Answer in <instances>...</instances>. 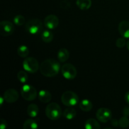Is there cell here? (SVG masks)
<instances>
[{
    "label": "cell",
    "instance_id": "obj_30",
    "mask_svg": "<svg viewBox=\"0 0 129 129\" xmlns=\"http://www.w3.org/2000/svg\"><path fill=\"white\" fill-rule=\"evenodd\" d=\"M123 116H126V117H128L129 116V107H125L123 110Z\"/></svg>",
    "mask_w": 129,
    "mask_h": 129
},
{
    "label": "cell",
    "instance_id": "obj_22",
    "mask_svg": "<svg viewBox=\"0 0 129 129\" xmlns=\"http://www.w3.org/2000/svg\"><path fill=\"white\" fill-rule=\"evenodd\" d=\"M38 123L33 119H27L24 122L23 128V129H37L38 128Z\"/></svg>",
    "mask_w": 129,
    "mask_h": 129
},
{
    "label": "cell",
    "instance_id": "obj_25",
    "mask_svg": "<svg viewBox=\"0 0 129 129\" xmlns=\"http://www.w3.org/2000/svg\"><path fill=\"white\" fill-rule=\"evenodd\" d=\"M118 124L119 126L122 128H126L129 126V119L128 117L123 116L121 117L120 120H118Z\"/></svg>",
    "mask_w": 129,
    "mask_h": 129
},
{
    "label": "cell",
    "instance_id": "obj_20",
    "mask_svg": "<svg viewBox=\"0 0 129 129\" xmlns=\"http://www.w3.org/2000/svg\"><path fill=\"white\" fill-rule=\"evenodd\" d=\"M42 40L45 43L51 42L54 39V34L51 31L49 30H45L42 31L41 34Z\"/></svg>",
    "mask_w": 129,
    "mask_h": 129
},
{
    "label": "cell",
    "instance_id": "obj_10",
    "mask_svg": "<svg viewBox=\"0 0 129 129\" xmlns=\"http://www.w3.org/2000/svg\"><path fill=\"white\" fill-rule=\"evenodd\" d=\"M59 23V18L54 15H49L44 19V24L49 30H54L56 28Z\"/></svg>",
    "mask_w": 129,
    "mask_h": 129
},
{
    "label": "cell",
    "instance_id": "obj_16",
    "mask_svg": "<svg viewBox=\"0 0 129 129\" xmlns=\"http://www.w3.org/2000/svg\"><path fill=\"white\" fill-rule=\"evenodd\" d=\"M26 112H27V114L29 117H31V118L36 117L39 113V107L34 103L29 105L28 107H27Z\"/></svg>",
    "mask_w": 129,
    "mask_h": 129
},
{
    "label": "cell",
    "instance_id": "obj_31",
    "mask_svg": "<svg viewBox=\"0 0 129 129\" xmlns=\"http://www.w3.org/2000/svg\"><path fill=\"white\" fill-rule=\"evenodd\" d=\"M125 100L126 103L129 105V91L127 92L125 95Z\"/></svg>",
    "mask_w": 129,
    "mask_h": 129
},
{
    "label": "cell",
    "instance_id": "obj_3",
    "mask_svg": "<svg viewBox=\"0 0 129 129\" xmlns=\"http://www.w3.org/2000/svg\"><path fill=\"white\" fill-rule=\"evenodd\" d=\"M25 28L26 31L29 34L31 35H37L42 30L43 23L39 19H31L25 23Z\"/></svg>",
    "mask_w": 129,
    "mask_h": 129
},
{
    "label": "cell",
    "instance_id": "obj_6",
    "mask_svg": "<svg viewBox=\"0 0 129 129\" xmlns=\"http://www.w3.org/2000/svg\"><path fill=\"white\" fill-rule=\"evenodd\" d=\"M21 95L26 101H34L37 96L36 89L33 86L24 84L21 89Z\"/></svg>",
    "mask_w": 129,
    "mask_h": 129
},
{
    "label": "cell",
    "instance_id": "obj_32",
    "mask_svg": "<svg viewBox=\"0 0 129 129\" xmlns=\"http://www.w3.org/2000/svg\"><path fill=\"white\" fill-rule=\"evenodd\" d=\"M126 45H127V49H128V50H129V40L127 42V44H126Z\"/></svg>",
    "mask_w": 129,
    "mask_h": 129
},
{
    "label": "cell",
    "instance_id": "obj_15",
    "mask_svg": "<svg viewBox=\"0 0 129 129\" xmlns=\"http://www.w3.org/2000/svg\"><path fill=\"white\" fill-rule=\"evenodd\" d=\"M84 128L86 129H100V125L94 118H89L85 122Z\"/></svg>",
    "mask_w": 129,
    "mask_h": 129
},
{
    "label": "cell",
    "instance_id": "obj_26",
    "mask_svg": "<svg viewBox=\"0 0 129 129\" xmlns=\"http://www.w3.org/2000/svg\"><path fill=\"white\" fill-rule=\"evenodd\" d=\"M126 44H127L126 40L125 39V38L123 37H122L118 38L117 39V40H116L115 45L118 48H123Z\"/></svg>",
    "mask_w": 129,
    "mask_h": 129
},
{
    "label": "cell",
    "instance_id": "obj_14",
    "mask_svg": "<svg viewBox=\"0 0 129 129\" xmlns=\"http://www.w3.org/2000/svg\"><path fill=\"white\" fill-rule=\"evenodd\" d=\"M69 52L65 48H62L57 52V59L60 62H65L69 58Z\"/></svg>",
    "mask_w": 129,
    "mask_h": 129
},
{
    "label": "cell",
    "instance_id": "obj_7",
    "mask_svg": "<svg viewBox=\"0 0 129 129\" xmlns=\"http://www.w3.org/2000/svg\"><path fill=\"white\" fill-rule=\"evenodd\" d=\"M60 71L63 77L68 80H73L77 76L76 68L70 63L64 64L61 67Z\"/></svg>",
    "mask_w": 129,
    "mask_h": 129
},
{
    "label": "cell",
    "instance_id": "obj_1",
    "mask_svg": "<svg viewBox=\"0 0 129 129\" xmlns=\"http://www.w3.org/2000/svg\"><path fill=\"white\" fill-rule=\"evenodd\" d=\"M39 70L44 76L48 78L54 77L57 75L60 71V64L54 59H45L40 64Z\"/></svg>",
    "mask_w": 129,
    "mask_h": 129
},
{
    "label": "cell",
    "instance_id": "obj_29",
    "mask_svg": "<svg viewBox=\"0 0 129 129\" xmlns=\"http://www.w3.org/2000/svg\"><path fill=\"white\" fill-rule=\"evenodd\" d=\"M111 123H112V125L114 127H118V126H119V124H118V120H117L115 118L111 119Z\"/></svg>",
    "mask_w": 129,
    "mask_h": 129
},
{
    "label": "cell",
    "instance_id": "obj_13",
    "mask_svg": "<svg viewBox=\"0 0 129 129\" xmlns=\"http://www.w3.org/2000/svg\"><path fill=\"white\" fill-rule=\"evenodd\" d=\"M38 97L39 99L42 103H47L50 102L52 100V94L49 91L45 90V89H42V90L40 91L38 94Z\"/></svg>",
    "mask_w": 129,
    "mask_h": 129
},
{
    "label": "cell",
    "instance_id": "obj_4",
    "mask_svg": "<svg viewBox=\"0 0 129 129\" xmlns=\"http://www.w3.org/2000/svg\"><path fill=\"white\" fill-rule=\"evenodd\" d=\"M79 96L74 92L67 91L63 93L61 96V102L64 105L68 107H74L79 103Z\"/></svg>",
    "mask_w": 129,
    "mask_h": 129
},
{
    "label": "cell",
    "instance_id": "obj_12",
    "mask_svg": "<svg viewBox=\"0 0 129 129\" xmlns=\"http://www.w3.org/2000/svg\"><path fill=\"white\" fill-rule=\"evenodd\" d=\"M118 31L122 37L129 39V21L126 20L121 21L118 25Z\"/></svg>",
    "mask_w": 129,
    "mask_h": 129
},
{
    "label": "cell",
    "instance_id": "obj_23",
    "mask_svg": "<svg viewBox=\"0 0 129 129\" xmlns=\"http://www.w3.org/2000/svg\"><path fill=\"white\" fill-rule=\"evenodd\" d=\"M17 78L19 81L21 83H26L28 79L27 73L24 71H20L17 74Z\"/></svg>",
    "mask_w": 129,
    "mask_h": 129
},
{
    "label": "cell",
    "instance_id": "obj_11",
    "mask_svg": "<svg viewBox=\"0 0 129 129\" xmlns=\"http://www.w3.org/2000/svg\"><path fill=\"white\" fill-rule=\"evenodd\" d=\"M3 98L6 103H13L18 100L19 93L16 89L13 88H10L5 92Z\"/></svg>",
    "mask_w": 129,
    "mask_h": 129
},
{
    "label": "cell",
    "instance_id": "obj_9",
    "mask_svg": "<svg viewBox=\"0 0 129 129\" xmlns=\"http://www.w3.org/2000/svg\"><path fill=\"white\" fill-rule=\"evenodd\" d=\"M112 111L107 108H100L97 110L96 117L98 121L102 123H107L112 119Z\"/></svg>",
    "mask_w": 129,
    "mask_h": 129
},
{
    "label": "cell",
    "instance_id": "obj_19",
    "mask_svg": "<svg viewBox=\"0 0 129 129\" xmlns=\"http://www.w3.org/2000/svg\"><path fill=\"white\" fill-rule=\"evenodd\" d=\"M76 5L81 10H89L92 5L91 0H77Z\"/></svg>",
    "mask_w": 129,
    "mask_h": 129
},
{
    "label": "cell",
    "instance_id": "obj_27",
    "mask_svg": "<svg viewBox=\"0 0 129 129\" xmlns=\"http://www.w3.org/2000/svg\"><path fill=\"white\" fill-rule=\"evenodd\" d=\"M60 7L63 10H68L71 7V3L68 0H62L60 3Z\"/></svg>",
    "mask_w": 129,
    "mask_h": 129
},
{
    "label": "cell",
    "instance_id": "obj_28",
    "mask_svg": "<svg viewBox=\"0 0 129 129\" xmlns=\"http://www.w3.org/2000/svg\"><path fill=\"white\" fill-rule=\"evenodd\" d=\"M7 122L3 118H1L0 120V128L1 129H6L7 127Z\"/></svg>",
    "mask_w": 129,
    "mask_h": 129
},
{
    "label": "cell",
    "instance_id": "obj_18",
    "mask_svg": "<svg viewBox=\"0 0 129 129\" xmlns=\"http://www.w3.org/2000/svg\"><path fill=\"white\" fill-rule=\"evenodd\" d=\"M62 115L64 118H66L67 120H71L74 119L76 117V111L74 108H71V107H70L69 108L64 110Z\"/></svg>",
    "mask_w": 129,
    "mask_h": 129
},
{
    "label": "cell",
    "instance_id": "obj_2",
    "mask_svg": "<svg viewBox=\"0 0 129 129\" xmlns=\"http://www.w3.org/2000/svg\"><path fill=\"white\" fill-rule=\"evenodd\" d=\"M62 114L61 108L57 103H50L47 105L45 115L49 119L51 120H57L60 118Z\"/></svg>",
    "mask_w": 129,
    "mask_h": 129
},
{
    "label": "cell",
    "instance_id": "obj_21",
    "mask_svg": "<svg viewBox=\"0 0 129 129\" xmlns=\"http://www.w3.org/2000/svg\"><path fill=\"white\" fill-rule=\"evenodd\" d=\"M29 53H30V50H29L28 47L26 46V45H20V46L18 47L17 49V54L20 57H27L28 55H29Z\"/></svg>",
    "mask_w": 129,
    "mask_h": 129
},
{
    "label": "cell",
    "instance_id": "obj_5",
    "mask_svg": "<svg viewBox=\"0 0 129 129\" xmlns=\"http://www.w3.org/2000/svg\"><path fill=\"white\" fill-rule=\"evenodd\" d=\"M23 68L29 73L34 74L40 69V66L38 60L35 58L30 57H26L23 62Z\"/></svg>",
    "mask_w": 129,
    "mask_h": 129
},
{
    "label": "cell",
    "instance_id": "obj_8",
    "mask_svg": "<svg viewBox=\"0 0 129 129\" xmlns=\"http://www.w3.org/2000/svg\"><path fill=\"white\" fill-rule=\"evenodd\" d=\"M15 31V26L13 23L7 20L0 22V35L3 37H8L12 35Z\"/></svg>",
    "mask_w": 129,
    "mask_h": 129
},
{
    "label": "cell",
    "instance_id": "obj_17",
    "mask_svg": "<svg viewBox=\"0 0 129 129\" xmlns=\"http://www.w3.org/2000/svg\"><path fill=\"white\" fill-rule=\"evenodd\" d=\"M79 108L83 112H89L93 108V104L89 100L84 99L79 103Z\"/></svg>",
    "mask_w": 129,
    "mask_h": 129
},
{
    "label": "cell",
    "instance_id": "obj_24",
    "mask_svg": "<svg viewBox=\"0 0 129 129\" xmlns=\"http://www.w3.org/2000/svg\"><path fill=\"white\" fill-rule=\"evenodd\" d=\"M13 22L17 26H21L25 23V18L23 15H16L14 17Z\"/></svg>",
    "mask_w": 129,
    "mask_h": 129
}]
</instances>
